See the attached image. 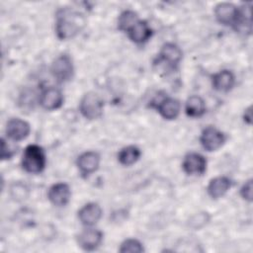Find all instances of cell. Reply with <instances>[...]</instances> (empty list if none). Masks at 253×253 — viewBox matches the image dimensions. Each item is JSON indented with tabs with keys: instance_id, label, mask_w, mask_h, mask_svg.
<instances>
[{
	"instance_id": "1",
	"label": "cell",
	"mask_w": 253,
	"mask_h": 253,
	"mask_svg": "<svg viewBox=\"0 0 253 253\" xmlns=\"http://www.w3.org/2000/svg\"><path fill=\"white\" fill-rule=\"evenodd\" d=\"M84 16L70 8H61L56 13L55 33L59 40L75 37L85 26Z\"/></svg>"
},
{
	"instance_id": "2",
	"label": "cell",
	"mask_w": 253,
	"mask_h": 253,
	"mask_svg": "<svg viewBox=\"0 0 253 253\" xmlns=\"http://www.w3.org/2000/svg\"><path fill=\"white\" fill-rule=\"evenodd\" d=\"M46 157L44 150L38 144H29L22 156V168L31 174H39L45 168Z\"/></svg>"
},
{
	"instance_id": "3",
	"label": "cell",
	"mask_w": 253,
	"mask_h": 253,
	"mask_svg": "<svg viewBox=\"0 0 253 253\" xmlns=\"http://www.w3.org/2000/svg\"><path fill=\"white\" fill-rule=\"evenodd\" d=\"M103 100L95 92L86 93L79 103V111L87 120L99 119L103 114Z\"/></svg>"
},
{
	"instance_id": "4",
	"label": "cell",
	"mask_w": 253,
	"mask_h": 253,
	"mask_svg": "<svg viewBox=\"0 0 253 253\" xmlns=\"http://www.w3.org/2000/svg\"><path fill=\"white\" fill-rule=\"evenodd\" d=\"M50 73L59 83L71 80L74 74V65L71 57L66 53L58 55L51 63Z\"/></svg>"
},
{
	"instance_id": "5",
	"label": "cell",
	"mask_w": 253,
	"mask_h": 253,
	"mask_svg": "<svg viewBox=\"0 0 253 253\" xmlns=\"http://www.w3.org/2000/svg\"><path fill=\"white\" fill-rule=\"evenodd\" d=\"M150 106L155 108L160 116L168 121L175 120L181 111V104L180 102L172 97H168L166 95H159L156 97L151 103Z\"/></svg>"
},
{
	"instance_id": "6",
	"label": "cell",
	"mask_w": 253,
	"mask_h": 253,
	"mask_svg": "<svg viewBox=\"0 0 253 253\" xmlns=\"http://www.w3.org/2000/svg\"><path fill=\"white\" fill-rule=\"evenodd\" d=\"M225 140V134L216 127L211 126L204 128L200 136V142L203 148L206 149L207 151L217 150L224 144Z\"/></svg>"
},
{
	"instance_id": "7",
	"label": "cell",
	"mask_w": 253,
	"mask_h": 253,
	"mask_svg": "<svg viewBox=\"0 0 253 253\" xmlns=\"http://www.w3.org/2000/svg\"><path fill=\"white\" fill-rule=\"evenodd\" d=\"M214 16L219 24L230 26L234 29L239 17V8L232 3H219L214 8Z\"/></svg>"
},
{
	"instance_id": "8",
	"label": "cell",
	"mask_w": 253,
	"mask_h": 253,
	"mask_svg": "<svg viewBox=\"0 0 253 253\" xmlns=\"http://www.w3.org/2000/svg\"><path fill=\"white\" fill-rule=\"evenodd\" d=\"M103 236L101 230L88 226L77 235V243L85 251H94L101 245Z\"/></svg>"
},
{
	"instance_id": "9",
	"label": "cell",
	"mask_w": 253,
	"mask_h": 253,
	"mask_svg": "<svg viewBox=\"0 0 253 253\" xmlns=\"http://www.w3.org/2000/svg\"><path fill=\"white\" fill-rule=\"evenodd\" d=\"M6 134L13 141H21L27 138L31 131L30 124L20 118H12L6 124Z\"/></svg>"
},
{
	"instance_id": "10",
	"label": "cell",
	"mask_w": 253,
	"mask_h": 253,
	"mask_svg": "<svg viewBox=\"0 0 253 253\" xmlns=\"http://www.w3.org/2000/svg\"><path fill=\"white\" fill-rule=\"evenodd\" d=\"M39 103L42 109L47 111L59 109L63 104L62 92L55 87H46L42 91Z\"/></svg>"
},
{
	"instance_id": "11",
	"label": "cell",
	"mask_w": 253,
	"mask_h": 253,
	"mask_svg": "<svg viewBox=\"0 0 253 253\" xmlns=\"http://www.w3.org/2000/svg\"><path fill=\"white\" fill-rule=\"evenodd\" d=\"M182 168L188 175H203L207 170V159L198 152H190L184 157Z\"/></svg>"
},
{
	"instance_id": "12",
	"label": "cell",
	"mask_w": 253,
	"mask_h": 253,
	"mask_svg": "<svg viewBox=\"0 0 253 253\" xmlns=\"http://www.w3.org/2000/svg\"><path fill=\"white\" fill-rule=\"evenodd\" d=\"M77 167L83 177H88L96 172L100 165V155L95 151H86L77 158Z\"/></svg>"
},
{
	"instance_id": "13",
	"label": "cell",
	"mask_w": 253,
	"mask_h": 253,
	"mask_svg": "<svg viewBox=\"0 0 253 253\" xmlns=\"http://www.w3.org/2000/svg\"><path fill=\"white\" fill-rule=\"evenodd\" d=\"M181 48L173 42H166L162 45L158 53V61L166 63L169 67L175 69L182 59Z\"/></svg>"
},
{
	"instance_id": "14",
	"label": "cell",
	"mask_w": 253,
	"mask_h": 253,
	"mask_svg": "<svg viewBox=\"0 0 253 253\" xmlns=\"http://www.w3.org/2000/svg\"><path fill=\"white\" fill-rule=\"evenodd\" d=\"M47 198L53 206L64 207L71 198L70 187L66 183H55L48 189Z\"/></svg>"
},
{
	"instance_id": "15",
	"label": "cell",
	"mask_w": 253,
	"mask_h": 253,
	"mask_svg": "<svg viewBox=\"0 0 253 253\" xmlns=\"http://www.w3.org/2000/svg\"><path fill=\"white\" fill-rule=\"evenodd\" d=\"M102 209L97 203H88L78 211V218L85 226H93L102 217Z\"/></svg>"
},
{
	"instance_id": "16",
	"label": "cell",
	"mask_w": 253,
	"mask_h": 253,
	"mask_svg": "<svg viewBox=\"0 0 253 253\" xmlns=\"http://www.w3.org/2000/svg\"><path fill=\"white\" fill-rule=\"evenodd\" d=\"M129 40L135 43L141 44L148 42L153 34L151 28L146 21L138 20L127 32Z\"/></svg>"
},
{
	"instance_id": "17",
	"label": "cell",
	"mask_w": 253,
	"mask_h": 253,
	"mask_svg": "<svg viewBox=\"0 0 253 253\" xmlns=\"http://www.w3.org/2000/svg\"><path fill=\"white\" fill-rule=\"evenodd\" d=\"M235 84V76L232 71L223 69L211 76L212 88L219 92H228Z\"/></svg>"
},
{
	"instance_id": "18",
	"label": "cell",
	"mask_w": 253,
	"mask_h": 253,
	"mask_svg": "<svg viewBox=\"0 0 253 253\" xmlns=\"http://www.w3.org/2000/svg\"><path fill=\"white\" fill-rule=\"evenodd\" d=\"M232 182L226 176H218L212 178L208 187L207 192L211 199H219L225 195V193L231 188Z\"/></svg>"
},
{
	"instance_id": "19",
	"label": "cell",
	"mask_w": 253,
	"mask_h": 253,
	"mask_svg": "<svg viewBox=\"0 0 253 253\" xmlns=\"http://www.w3.org/2000/svg\"><path fill=\"white\" fill-rule=\"evenodd\" d=\"M185 112L188 117L200 118L206 113V103L200 96L193 95L186 102Z\"/></svg>"
},
{
	"instance_id": "20",
	"label": "cell",
	"mask_w": 253,
	"mask_h": 253,
	"mask_svg": "<svg viewBox=\"0 0 253 253\" xmlns=\"http://www.w3.org/2000/svg\"><path fill=\"white\" fill-rule=\"evenodd\" d=\"M141 155L140 149L135 145H128L120 150L118 153V160L124 166H130L134 164Z\"/></svg>"
},
{
	"instance_id": "21",
	"label": "cell",
	"mask_w": 253,
	"mask_h": 253,
	"mask_svg": "<svg viewBox=\"0 0 253 253\" xmlns=\"http://www.w3.org/2000/svg\"><path fill=\"white\" fill-rule=\"evenodd\" d=\"M138 21L137 14L131 10L124 11L118 19V28L122 32H127Z\"/></svg>"
},
{
	"instance_id": "22",
	"label": "cell",
	"mask_w": 253,
	"mask_h": 253,
	"mask_svg": "<svg viewBox=\"0 0 253 253\" xmlns=\"http://www.w3.org/2000/svg\"><path fill=\"white\" fill-rule=\"evenodd\" d=\"M122 253H140L144 251L142 243L135 238H127L124 240L119 249Z\"/></svg>"
},
{
	"instance_id": "23",
	"label": "cell",
	"mask_w": 253,
	"mask_h": 253,
	"mask_svg": "<svg viewBox=\"0 0 253 253\" xmlns=\"http://www.w3.org/2000/svg\"><path fill=\"white\" fill-rule=\"evenodd\" d=\"M210 220V215L208 212L202 211L194 214L189 220V226L193 229H200L204 227Z\"/></svg>"
},
{
	"instance_id": "24",
	"label": "cell",
	"mask_w": 253,
	"mask_h": 253,
	"mask_svg": "<svg viewBox=\"0 0 253 253\" xmlns=\"http://www.w3.org/2000/svg\"><path fill=\"white\" fill-rule=\"evenodd\" d=\"M29 189L27 188L26 185L18 182V183H14L11 188H10V194L11 197L14 200L17 201H23L28 197V191Z\"/></svg>"
},
{
	"instance_id": "25",
	"label": "cell",
	"mask_w": 253,
	"mask_h": 253,
	"mask_svg": "<svg viewBox=\"0 0 253 253\" xmlns=\"http://www.w3.org/2000/svg\"><path fill=\"white\" fill-rule=\"evenodd\" d=\"M16 151L17 150L14 147H12L4 137L1 138V159L2 160L11 159L16 153Z\"/></svg>"
},
{
	"instance_id": "26",
	"label": "cell",
	"mask_w": 253,
	"mask_h": 253,
	"mask_svg": "<svg viewBox=\"0 0 253 253\" xmlns=\"http://www.w3.org/2000/svg\"><path fill=\"white\" fill-rule=\"evenodd\" d=\"M252 190H253V184H252V180L250 179V180L246 181L240 188V196L242 197V199L251 203L252 202Z\"/></svg>"
},
{
	"instance_id": "27",
	"label": "cell",
	"mask_w": 253,
	"mask_h": 253,
	"mask_svg": "<svg viewBox=\"0 0 253 253\" xmlns=\"http://www.w3.org/2000/svg\"><path fill=\"white\" fill-rule=\"evenodd\" d=\"M243 118H244V121H245L248 125H250V124H251V120H252V111H251V106H250V107H248V108L245 110Z\"/></svg>"
}]
</instances>
